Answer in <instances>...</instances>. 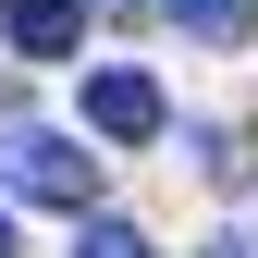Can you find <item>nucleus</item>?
Listing matches in <instances>:
<instances>
[{"label": "nucleus", "mask_w": 258, "mask_h": 258, "mask_svg": "<svg viewBox=\"0 0 258 258\" xmlns=\"http://www.w3.org/2000/svg\"><path fill=\"white\" fill-rule=\"evenodd\" d=\"M160 123H172V99L136 74V61H111V74H86V136H111V148H148Z\"/></svg>", "instance_id": "2"}, {"label": "nucleus", "mask_w": 258, "mask_h": 258, "mask_svg": "<svg viewBox=\"0 0 258 258\" xmlns=\"http://www.w3.org/2000/svg\"><path fill=\"white\" fill-rule=\"evenodd\" d=\"M209 258H258V234H246V221H234V234H209Z\"/></svg>", "instance_id": "7"}, {"label": "nucleus", "mask_w": 258, "mask_h": 258, "mask_svg": "<svg viewBox=\"0 0 258 258\" xmlns=\"http://www.w3.org/2000/svg\"><path fill=\"white\" fill-rule=\"evenodd\" d=\"M172 25H184L197 49H246V37H258V0H172Z\"/></svg>", "instance_id": "4"}, {"label": "nucleus", "mask_w": 258, "mask_h": 258, "mask_svg": "<svg viewBox=\"0 0 258 258\" xmlns=\"http://www.w3.org/2000/svg\"><path fill=\"white\" fill-rule=\"evenodd\" d=\"M0 37L25 61H74L86 49V0H0Z\"/></svg>", "instance_id": "3"}, {"label": "nucleus", "mask_w": 258, "mask_h": 258, "mask_svg": "<svg viewBox=\"0 0 258 258\" xmlns=\"http://www.w3.org/2000/svg\"><path fill=\"white\" fill-rule=\"evenodd\" d=\"M74 258H160L136 221H111V209H74Z\"/></svg>", "instance_id": "5"}, {"label": "nucleus", "mask_w": 258, "mask_h": 258, "mask_svg": "<svg viewBox=\"0 0 258 258\" xmlns=\"http://www.w3.org/2000/svg\"><path fill=\"white\" fill-rule=\"evenodd\" d=\"M0 172H13V197H37V209H99V148H74V136H13Z\"/></svg>", "instance_id": "1"}, {"label": "nucleus", "mask_w": 258, "mask_h": 258, "mask_svg": "<svg viewBox=\"0 0 258 258\" xmlns=\"http://www.w3.org/2000/svg\"><path fill=\"white\" fill-rule=\"evenodd\" d=\"M0 258H25V246H13V209H0Z\"/></svg>", "instance_id": "8"}, {"label": "nucleus", "mask_w": 258, "mask_h": 258, "mask_svg": "<svg viewBox=\"0 0 258 258\" xmlns=\"http://www.w3.org/2000/svg\"><path fill=\"white\" fill-rule=\"evenodd\" d=\"M197 172L221 184V197H246V184H258V148L246 136H197Z\"/></svg>", "instance_id": "6"}]
</instances>
